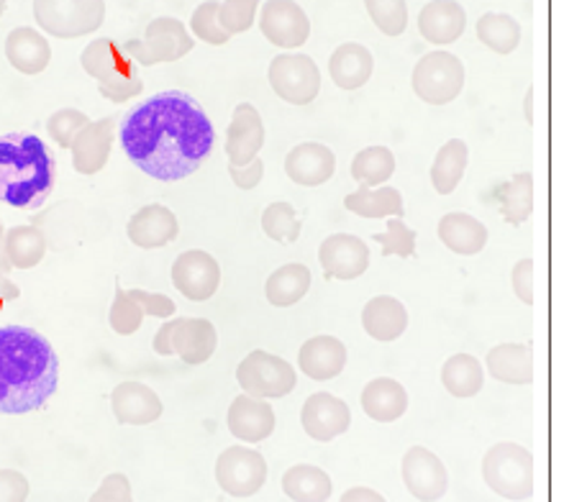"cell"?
<instances>
[{"label": "cell", "instance_id": "6da1fadb", "mask_svg": "<svg viewBox=\"0 0 564 502\" xmlns=\"http://www.w3.org/2000/svg\"><path fill=\"white\" fill-rule=\"evenodd\" d=\"M119 139L123 152L144 175L177 183L208 160L216 131L193 96L164 90L123 116Z\"/></svg>", "mask_w": 564, "mask_h": 502}, {"label": "cell", "instance_id": "7a4b0ae2", "mask_svg": "<svg viewBox=\"0 0 564 502\" xmlns=\"http://www.w3.org/2000/svg\"><path fill=\"white\" fill-rule=\"evenodd\" d=\"M59 384L57 351L26 326L0 328V415L42 411Z\"/></svg>", "mask_w": 564, "mask_h": 502}, {"label": "cell", "instance_id": "3957f363", "mask_svg": "<svg viewBox=\"0 0 564 502\" xmlns=\"http://www.w3.org/2000/svg\"><path fill=\"white\" fill-rule=\"evenodd\" d=\"M57 183V160L36 133L0 137V200L19 210H36Z\"/></svg>", "mask_w": 564, "mask_h": 502}, {"label": "cell", "instance_id": "277c9868", "mask_svg": "<svg viewBox=\"0 0 564 502\" xmlns=\"http://www.w3.org/2000/svg\"><path fill=\"white\" fill-rule=\"evenodd\" d=\"M80 62L85 73L98 80L100 96L113 103H127L129 98H137L144 90L134 59L111 39H96L85 46Z\"/></svg>", "mask_w": 564, "mask_h": 502}, {"label": "cell", "instance_id": "5b68a950", "mask_svg": "<svg viewBox=\"0 0 564 502\" xmlns=\"http://www.w3.org/2000/svg\"><path fill=\"white\" fill-rule=\"evenodd\" d=\"M482 480L496 495L521 502L534 495V457L527 446L500 441L482 459Z\"/></svg>", "mask_w": 564, "mask_h": 502}, {"label": "cell", "instance_id": "8992f818", "mask_svg": "<svg viewBox=\"0 0 564 502\" xmlns=\"http://www.w3.org/2000/svg\"><path fill=\"white\" fill-rule=\"evenodd\" d=\"M36 23L57 39L93 34L106 21V0H34Z\"/></svg>", "mask_w": 564, "mask_h": 502}, {"label": "cell", "instance_id": "52a82bcc", "mask_svg": "<svg viewBox=\"0 0 564 502\" xmlns=\"http://www.w3.org/2000/svg\"><path fill=\"white\" fill-rule=\"evenodd\" d=\"M411 85L423 103L446 106L465 88V65L452 52H431L413 67Z\"/></svg>", "mask_w": 564, "mask_h": 502}, {"label": "cell", "instance_id": "ba28073f", "mask_svg": "<svg viewBox=\"0 0 564 502\" xmlns=\"http://www.w3.org/2000/svg\"><path fill=\"white\" fill-rule=\"evenodd\" d=\"M237 382L241 384V390H245V395L278 400L295 390L297 374L288 359L257 349L239 362Z\"/></svg>", "mask_w": 564, "mask_h": 502}, {"label": "cell", "instance_id": "9c48e42d", "mask_svg": "<svg viewBox=\"0 0 564 502\" xmlns=\"http://www.w3.org/2000/svg\"><path fill=\"white\" fill-rule=\"evenodd\" d=\"M191 50L193 39L183 26V21L170 19V15L149 23L144 39H134V42L123 44V52L141 67H154L162 65V62L183 59Z\"/></svg>", "mask_w": 564, "mask_h": 502}, {"label": "cell", "instance_id": "30bf717a", "mask_svg": "<svg viewBox=\"0 0 564 502\" xmlns=\"http://www.w3.org/2000/svg\"><path fill=\"white\" fill-rule=\"evenodd\" d=\"M270 85L290 106H311L321 92L318 65L308 54H280L270 65Z\"/></svg>", "mask_w": 564, "mask_h": 502}, {"label": "cell", "instance_id": "8fae6325", "mask_svg": "<svg viewBox=\"0 0 564 502\" xmlns=\"http://www.w3.org/2000/svg\"><path fill=\"white\" fill-rule=\"evenodd\" d=\"M216 482L226 495L252 498L268 482V461L249 446H231L216 461Z\"/></svg>", "mask_w": 564, "mask_h": 502}, {"label": "cell", "instance_id": "7c38bea8", "mask_svg": "<svg viewBox=\"0 0 564 502\" xmlns=\"http://www.w3.org/2000/svg\"><path fill=\"white\" fill-rule=\"evenodd\" d=\"M172 285L183 293L187 301L203 303L210 301L221 285V266L208 251L191 249L183 251L172 264Z\"/></svg>", "mask_w": 564, "mask_h": 502}, {"label": "cell", "instance_id": "4fadbf2b", "mask_svg": "<svg viewBox=\"0 0 564 502\" xmlns=\"http://www.w3.org/2000/svg\"><path fill=\"white\" fill-rule=\"evenodd\" d=\"M403 482L405 490L421 502H436L449 490V472L444 461L429 451L426 446H411L403 457Z\"/></svg>", "mask_w": 564, "mask_h": 502}, {"label": "cell", "instance_id": "5bb4252c", "mask_svg": "<svg viewBox=\"0 0 564 502\" xmlns=\"http://www.w3.org/2000/svg\"><path fill=\"white\" fill-rule=\"evenodd\" d=\"M301 423L313 441L328 444L347 434L351 426V411L341 397L332 395V392H313L303 403Z\"/></svg>", "mask_w": 564, "mask_h": 502}, {"label": "cell", "instance_id": "9a60e30c", "mask_svg": "<svg viewBox=\"0 0 564 502\" xmlns=\"http://www.w3.org/2000/svg\"><path fill=\"white\" fill-rule=\"evenodd\" d=\"M318 262L328 280H357L370 266V249L355 233H332L318 247Z\"/></svg>", "mask_w": 564, "mask_h": 502}, {"label": "cell", "instance_id": "2e32d148", "mask_svg": "<svg viewBox=\"0 0 564 502\" xmlns=\"http://www.w3.org/2000/svg\"><path fill=\"white\" fill-rule=\"evenodd\" d=\"M260 26L262 34L268 36V42L282 46V50L303 46L311 36L308 15L293 0H268L262 8Z\"/></svg>", "mask_w": 564, "mask_h": 502}, {"label": "cell", "instance_id": "e0dca14e", "mask_svg": "<svg viewBox=\"0 0 564 502\" xmlns=\"http://www.w3.org/2000/svg\"><path fill=\"white\" fill-rule=\"evenodd\" d=\"M229 430L231 436H237L245 444H260L264 438L275 434L278 415L272 411V405L262 397L252 395H239L231 400L229 407Z\"/></svg>", "mask_w": 564, "mask_h": 502}, {"label": "cell", "instance_id": "ac0fdd59", "mask_svg": "<svg viewBox=\"0 0 564 502\" xmlns=\"http://www.w3.org/2000/svg\"><path fill=\"white\" fill-rule=\"evenodd\" d=\"M264 144V123L260 111L252 103H239L234 108L229 131H226V154L229 164L241 167L260 156Z\"/></svg>", "mask_w": 564, "mask_h": 502}, {"label": "cell", "instance_id": "d6986e66", "mask_svg": "<svg viewBox=\"0 0 564 502\" xmlns=\"http://www.w3.org/2000/svg\"><path fill=\"white\" fill-rule=\"evenodd\" d=\"M111 411L121 426H149L162 418V400L144 382H121L111 392Z\"/></svg>", "mask_w": 564, "mask_h": 502}, {"label": "cell", "instance_id": "ffe728a7", "mask_svg": "<svg viewBox=\"0 0 564 502\" xmlns=\"http://www.w3.org/2000/svg\"><path fill=\"white\" fill-rule=\"evenodd\" d=\"M127 233L131 244L139 249H162L177 239V216L167 206L152 203L129 218Z\"/></svg>", "mask_w": 564, "mask_h": 502}, {"label": "cell", "instance_id": "44dd1931", "mask_svg": "<svg viewBox=\"0 0 564 502\" xmlns=\"http://www.w3.org/2000/svg\"><path fill=\"white\" fill-rule=\"evenodd\" d=\"M336 172V156L328 146L316 144V141H305L290 149L285 156V175L295 185L318 187L328 183Z\"/></svg>", "mask_w": 564, "mask_h": 502}, {"label": "cell", "instance_id": "7402d4cb", "mask_svg": "<svg viewBox=\"0 0 564 502\" xmlns=\"http://www.w3.org/2000/svg\"><path fill=\"white\" fill-rule=\"evenodd\" d=\"M113 119H100L90 121L85 129L77 133L73 141V167L80 175H98L111 160V146H113Z\"/></svg>", "mask_w": 564, "mask_h": 502}, {"label": "cell", "instance_id": "603a6c76", "mask_svg": "<svg viewBox=\"0 0 564 502\" xmlns=\"http://www.w3.org/2000/svg\"><path fill=\"white\" fill-rule=\"evenodd\" d=\"M297 367H301L305 376H311L316 382L334 380L347 367V347L336 336H313L297 351Z\"/></svg>", "mask_w": 564, "mask_h": 502}, {"label": "cell", "instance_id": "cb8c5ba5", "mask_svg": "<svg viewBox=\"0 0 564 502\" xmlns=\"http://www.w3.org/2000/svg\"><path fill=\"white\" fill-rule=\"evenodd\" d=\"M6 57L21 75H39L50 67L52 46L36 29L19 26L6 39Z\"/></svg>", "mask_w": 564, "mask_h": 502}, {"label": "cell", "instance_id": "d4e9b609", "mask_svg": "<svg viewBox=\"0 0 564 502\" xmlns=\"http://www.w3.org/2000/svg\"><path fill=\"white\" fill-rule=\"evenodd\" d=\"M467 15L465 8L454 0H434L419 15V29L429 44L446 46L465 34Z\"/></svg>", "mask_w": 564, "mask_h": 502}, {"label": "cell", "instance_id": "484cf974", "mask_svg": "<svg viewBox=\"0 0 564 502\" xmlns=\"http://www.w3.org/2000/svg\"><path fill=\"white\" fill-rule=\"evenodd\" d=\"M362 411L375 423H395L409 411V392L393 376H378L362 390Z\"/></svg>", "mask_w": 564, "mask_h": 502}, {"label": "cell", "instance_id": "4316f807", "mask_svg": "<svg viewBox=\"0 0 564 502\" xmlns=\"http://www.w3.org/2000/svg\"><path fill=\"white\" fill-rule=\"evenodd\" d=\"M362 328L375 341H395L409 328V310L393 295H378L365 305Z\"/></svg>", "mask_w": 564, "mask_h": 502}, {"label": "cell", "instance_id": "83f0119b", "mask_svg": "<svg viewBox=\"0 0 564 502\" xmlns=\"http://www.w3.org/2000/svg\"><path fill=\"white\" fill-rule=\"evenodd\" d=\"M375 69V59L362 44H341L328 59V73L336 88L359 90L370 83Z\"/></svg>", "mask_w": 564, "mask_h": 502}, {"label": "cell", "instance_id": "f1b7e54d", "mask_svg": "<svg viewBox=\"0 0 564 502\" xmlns=\"http://www.w3.org/2000/svg\"><path fill=\"white\" fill-rule=\"evenodd\" d=\"M172 347L185 364L195 367L208 362L218 347L216 326L208 318H180Z\"/></svg>", "mask_w": 564, "mask_h": 502}, {"label": "cell", "instance_id": "f546056e", "mask_svg": "<svg viewBox=\"0 0 564 502\" xmlns=\"http://www.w3.org/2000/svg\"><path fill=\"white\" fill-rule=\"evenodd\" d=\"M438 239L442 244L459 257L480 254L488 244V229L469 214H446L438 221Z\"/></svg>", "mask_w": 564, "mask_h": 502}, {"label": "cell", "instance_id": "4dcf8cb0", "mask_svg": "<svg viewBox=\"0 0 564 502\" xmlns=\"http://www.w3.org/2000/svg\"><path fill=\"white\" fill-rule=\"evenodd\" d=\"M488 372L498 382L529 384L534 380V354L529 343H498L488 351Z\"/></svg>", "mask_w": 564, "mask_h": 502}, {"label": "cell", "instance_id": "1f68e13d", "mask_svg": "<svg viewBox=\"0 0 564 502\" xmlns=\"http://www.w3.org/2000/svg\"><path fill=\"white\" fill-rule=\"evenodd\" d=\"M344 208L359 218H403L405 206L401 190L390 185L359 187L344 198Z\"/></svg>", "mask_w": 564, "mask_h": 502}, {"label": "cell", "instance_id": "d6a6232c", "mask_svg": "<svg viewBox=\"0 0 564 502\" xmlns=\"http://www.w3.org/2000/svg\"><path fill=\"white\" fill-rule=\"evenodd\" d=\"M282 492L293 502H326L334 492V482L321 467L295 465L282 474Z\"/></svg>", "mask_w": 564, "mask_h": 502}, {"label": "cell", "instance_id": "836d02e7", "mask_svg": "<svg viewBox=\"0 0 564 502\" xmlns=\"http://www.w3.org/2000/svg\"><path fill=\"white\" fill-rule=\"evenodd\" d=\"M469 162V149L462 139H449L446 144L438 149L434 156V164H431V185L438 195H452L457 190L467 172Z\"/></svg>", "mask_w": 564, "mask_h": 502}, {"label": "cell", "instance_id": "e575fe53", "mask_svg": "<svg viewBox=\"0 0 564 502\" xmlns=\"http://www.w3.org/2000/svg\"><path fill=\"white\" fill-rule=\"evenodd\" d=\"M313 274L305 264H285L268 277L264 295L275 308H290V305L301 303L308 295Z\"/></svg>", "mask_w": 564, "mask_h": 502}, {"label": "cell", "instance_id": "d590c367", "mask_svg": "<svg viewBox=\"0 0 564 502\" xmlns=\"http://www.w3.org/2000/svg\"><path fill=\"white\" fill-rule=\"evenodd\" d=\"M442 384L454 397H475L485 384L482 364L473 354H454L442 367Z\"/></svg>", "mask_w": 564, "mask_h": 502}, {"label": "cell", "instance_id": "8d00e7d4", "mask_svg": "<svg viewBox=\"0 0 564 502\" xmlns=\"http://www.w3.org/2000/svg\"><path fill=\"white\" fill-rule=\"evenodd\" d=\"M46 254V239L36 226H13L6 231V257L13 270H31Z\"/></svg>", "mask_w": 564, "mask_h": 502}, {"label": "cell", "instance_id": "74e56055", "mask_svg": "<svg viewBox=\"0 0 564 502\" xmlns=\"http://www.w3.org/2000/svg\"><path fill=\"white\" fill-rule=\"evenodd\" d=\"M496 200L503 208V218L508 223H527L531 210H534V177H531V172H521V175L508 179L496 193Z\"/></svg>", "mask_w": 564, "mask_h": 502}, {"label": "cell", "instance_id": "f35d334b", "mask_svg": "<svg viewBox=\"0 0 564 502\" xmlns=\"http://www.w3.org/2000/svg\"><path fill=\"white\" fill-rule=\"evenodd\" d=\"M395 175V154L388 146H367L351 160V177L359 187H380Z\"/></svg>", "mask_w": 564, "mask_h": 502}, {"label": "cell", "instance_id": "ab89813d", "mask_svg": "<svg viewBox=\"0 0 564 502\" xmlns=\"http://www.w3.org/2000/svg\"><path fill=\"white\" fill-rule=\"evenodd\" d=\"M477 39L492 52L511 54L521 42V26L506 13H485L477 21Z\"/></svg>", "mask_w": 564, "mask_h": 502}, {"label": "cell", "instance_id": "60d3db41", "mask_svg": "<svg viewBox=\"0 0 564 502\" xmlns=\"http://www.w3.org/2000/svg\"><path fill=\"white\" fill-rule=\"evenodd\" d=\"M262 231L268 233L272 241H278V244H295L297 237H301V218H297V210L285 200L272 203V206H268V210L262 214Z\"/></svg>", "mask_w": 564, "mask_h": 502}, {"label": "cell", "instance_id": "b9f144b4", "mask_svg": "<svg viewBox=\"0 0 564 502\" xmlns=\"http://www.w3.org/2000/svg\"><path fill=\"white\" fill-rule=\"evenodd\" d=\"M141 320H144V310H141L134 297L121 287V282H116V297L111 310H108V324H111V328L119 336H131L141 328Z\"/></svg>", "mask_w": 564, "mask_h": 502}, {"label": "cell", "instance_id": "7bdbcfd3", "mask_svg": "<svg viewBox=\"0 0 564 502\" xmlns=\"http://www.w3.org/2000/svg\"><path fill=\"white\" fill-rule=\"evenodd\" d=\"M367 13L382 34L401 36L409 26V8L405 0H365Z\"/></svg>", "mask_w": 564, "mask_h": 502}, {"label": "cell", "instance_id": "ee69618b", "mask_svg": "<svg viewBox=\"0 0 564 502\" xmlns=\"http://www.w3.org/2000/svg\"><path fill=\"white\" fill-rule=\"evenodd\" d=\"M375 244L382 247V257L409 259L416 254V231L403 223V218H388V229L372 233Z\"/></svg>", "mask_w": 564, "mask_h": 502}, {"label": "cell", "instance_id": "f6af8a7d", "mask_svg": "<svg viewBox=\"0 0 564 502\" xmlns=\"http://www.w3.org/2000/svg\"><path fill=\"white\" fill-rule=\"evenodd\" d=\"M88 123H90L88 116L77 111V108H59V111L52 113L50 121H46V133H50L54 144L62 149H69L77 133H80Z\"/></svg>", "mask_w": 564, "mask_h": 502}, {"label": "cell", "instance_id": "bcb514c9", "mask_svg": "<svg viewBox=\"0 0 564 502\" xmlns=\"http://www.w3.org/2000/svg\"><path fill=\"white\" fill-rule=\"evenodd\" d=\"M218 6H221V3H216V0H208V3L198 6V11L193 13L191 29H193V34L203 39L206 44L221 46V44L229 42L231 36L226 34L221 21H218Z\"/></svg>", "mask_w": 564, "mask_h": 502}, {"label": "cell", "instance_id": "7dc6e473", "mask_svg": "<svg viewBox=\"0 0 564 502\" xmlns=\"http://www.w3.org/2000/svg\"><path fill=\"white\" fill-rule=\"evenodd\" d=\"M257 6H260V0H226L218 6V21H221L226 34L234 36L252 29Z\"/></svg>", "mask_w": 564, "mask_h": 502}, {"label": "cell", "instance_id": "c3c4849f", "mask_svg": "<svg viewBox=\"0 0 564 502\" xmlns=\"http://www.w3.org/2000/svg\"><path fill=\"white\" fill-rule=\"evenodd\" d=\"M88 502H134V495H131V482L127 474L116 472L108 474L100 488L93 492Z\"/></svg>", "mask_w": 564, "mask_h": 502}, {"label": "cell", "instance_id": "681fc988", "mask_svg": "<svg viewBox=\"0 0 564 502\" xmlns=\"http://www.w3.org/2000/svg\"><path fill=\"white\" fill-rule=\"evenodd\" d=\"M129 295L139 303V308L144 310V316L154 318H172L177 313V305L172 297L162 293H147V290H129Z\"/></svg>", "mask_w": 564, "mask_h": 502}, {"label": "cell", "instance_id": "f907efd6", "mask_svg": "<svg viewBox=\"0 0 564 502\" xmlns=\"http://www.w3.org/2000/svg\"><path fill=\"white\" fill-rule=\"evenodd\" d=\"M513 293L521 303L534 305V259H521V262L513 264L511 272Z\"/></svg>", "mask_w": 564, "mask_h": 502}, {"label": "cell", "instance_id": "816d5d0a", "mask_svg": "<svg viewBox=\"0 0 564 502\" xmlns=\"http://www.w3.org/2000/svg\"><path fill=\"white\" fill-rule=\"evenodd\" d=\"M31 484L19 469H0V502H26Z\"/></svg>", "mask_w": 564, "mask_h": 502}, {"label": "cell", "instance_id": "f5cc1de1", "mask_svg": "<svg viewBox=\"0 0 564 502\" xmlns=\"http://www.w3.org/2000/svg\"><path fill=\"white\" fill-rule=\"evenodd\" d=\"M229 175H231V183L237 185L239 190H254L264 177V162L257 156V160H252L249 164H241V167L229 164Z\"/></svg>", "mask_w": 564, "mask_h": 502}, {"label": "cell", "instance_id": "db71d44e", "mask_svg": "<svg viewBox=\"0 0 564 502\" xmlns=\"http://www.w3.org/2000/svg\"><path fill=\"white\" fill-rule=\"evenodd\" d=\"M180 326V318H170L167 324H164L160 331L154 336V351L160 357H172L175 354V347H172V341H175V331Z\"/></svg>", "mask_w": 564, "mask_h": 502}, {"label": "cell", "instance_id": "11a10c76", "mask_svg": "<svg viewBox=\"0 0 564 502\" xmlns=\"http://www.w3.org/2000/svg\"><path fill=\"white\" fill-rule=\"evenodd\" d=\"M339 502H388V500L372 488H351L344 492Z\"/></svg>", "mask_w": 564, "mask_h": 502}, {"label": "cell", "instance_id": "9f6ffc18", "mask_svg": "<svg viewBox=\"0 0 564 502\" xmlns=\"http://www.w3.org/2000/svg\"><path fill=\"white\" fill-rule=\"evenodd\" d=\"M19 295H21L19 285H15V282L8 280V274L0 272V308H3L6 303L19 301Z\"/></svg>", "mask_w": 564, "mask_h": 502}, {"label": "cell", "instance_id": "6f0895ef", "mask_svg": "<svg viewBox=\"0 0 564 502\" xmlns=\"http://www.w3.org/2000/svg\"><path fill=\"white\" fill-rule=\"evenodd\" d=\"M11 270H13V266H11V262H8V257H6V231H3V226H0V272L8 274Z\"/></svg>", "mask_w": 564, "mask_h": 502}, {"label": "cell", "instance_id": "680465c9", "mask_svg": "<svg viewBox=\"0 0 564 502\" xmlns=\"http://www.w3.org/2000/svg\"><path fill=\"white\" fill-rule=\"evenodd\" d=\"M523 116H527L529 123H534V90H529L527 98H523Z\"/></svg>", "mask_w": 564, "mask_h": 502}, {"label": "cell", "instance_id": "91938a15", "mask_svg": "<svg viewBox=\"0 0 564 502\" xmlns=\"http://www.w3.org/2000/svg\"><path fill=\"white\" fill-rule=\"evenodd\" d=\"M6 13V0H0V15Z\"/></svg>", "mask_w": 564, "mask_h": 502}]
</instances>
